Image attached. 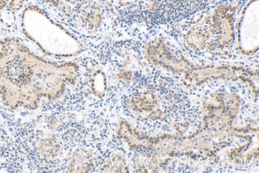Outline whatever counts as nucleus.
I'll use <instances>...</instances> for the list:
<instances>
[{
	"mask_svg": "<svg viewBox=\"0 0 259 173\" xmlns=\"http://www.w3.org/2000/svg\"><path fill=\"white\" fill-rule=\"evenodd\" d=\"M77 63L53 61L15 37L0 40V98L12 110H35L58 100L78 75Z\"/></svg>",
	"mask_w": 259,
	"mask_h": 173,
	"instance_id": "1",
	"label": "nucleus"
},
{
	"mask_svg": "<svg viewBox=\"0 0 259 173\" xmlns=\"http://www.w3.org/2000/svg\"><path fill=\"white\" fill-rule=\"evenodd\" d=\"M20 29L26 39L52 58L70 59L82 52L83 45L78 38L36 4L23 10Z\"/></svg>",
	"mask_w": 259,
	"mask_h": 173,
	"instance_id": "2",
	"label": "nucleus"
},
{
	"mask_svg": "<svg viewBox=\"0 0 259 173\" xmlns=\"http://www.w3.org/2000/svg\"><path fill=\"white\" fill-rule=\"evenodd\" d=\"M144 55L146 60L155 66L166 70L182 74L183 78L191 85H199L205 81L220 78L238 77L244 81L246 76L240 75L241 73H250L242 66H198L192 64L182 55H174L171 48L160 39L149 41L144 49Z\"/></svg>",
	"mask_w": 259,
	"mask_h": 173,
	"instance_id": "3",
	"label": "nucleus"
},
{
	"mask_svg": "<svg viewBox=\"0 0 259 173\" xmlns=\"http://www.w3.org/2000/svg\"><path fill=\"white\" fill-rule=\"evenodd\" d=\"M259 1L250 0L244 7L236 26L237 46L244 55L255 54L259 46Z\"/></svg>",
	"mask_w": 259,
	"mask_h": 173,
	"instance_id": "4",
	"label": "nucleus"
},
{
	"mask_svg": "<svg viewBox=\"0 0 259 173\" xmlns=\"http://www.w3.org/2000/svg\"><path fill=\"white\" fill-rule=\"evenodd\" d=\"M94 164L92 151L80 148L72 154L68 164V171L71 172H87L91 171Z\"/></svg>",
	"mask_w": 259,
	"mask_h": 173,
	"instance_id": "5",
	"label": "nucleus"
},
{
	"mask_svg": "<svg viewBox=\"0 0 259 173\" xmlns=\"http://www.w3.org/2000/svg\"><path fill=\"white\" fill-rule=\"evenodd\" d=\"M157 104L156 97L149 92H144L134 97L130 101V106L137 113H147L154 109Z\"/></svg>",
	"mask_w": 259,
	"mask_h": 173,
	"instance_id": "6",
	"label": "nucleus"
},
{
	"mask_svg": "<svg viewBox=\"0 0 259 173\" xmlns=\"http://www.w3.org/2000/svg\"><path fill=\"white\" fill-rule=\"evenodd\" d=\"M40 154L47 160L55 158L60 150V145L54 134H47L38 141Z\"/></svg>",
	"mask_w": 259,
	"mask_h": 173,
	"instance_id": "7",
	"label": "nucleus"
},
{
	"mask_svg": "<svg viewBox=\"0 0 259 173\" xmlns=\"http://www.w3.org/2000/svg\"><path fill=\"white\" fill-rule=\"evenodd\" d=\"M91 88L93 94L98 98H103L107 90V78L103 70H98L91 78Z\"/></svg>",
	"mask_w": 259,
	"mask_h": 173,
	"instance_id": "8",
	"label": "nucleus"
},
{
	"mask_svg": "<svg viewBox=\"0 0 259 173\" xmlns=\"http://www.w3.org/2000/svg\"><path fill=\"white\" fill-rule=\"evenodd\" d=\"M101 171L106 172H125L128 171V169L124 156L120 153H117L105 161Z\"/></svg>",
	"mask_w": 259,
	"mask_h": 173,
	"instance_id": "9",
	"label": "nucleus"
},
{
	"mask_svg": "<svg viewBox=\"0 0 259 173\" xmlns=\"http://www.w3.org/2000/svg\"><path fill=\"white\" fill-rule=\"evenodd\" d=\"M0 22L7 27H12L16 22L15 13L9 8H4L0 12Z\"/></svg>",
	"mask_w": 259,
	"mask_h": 173,
	"instance_id": "10",
	"label": "nucleus"
},
{
	"mask_svg": "<svg viewBox=\"0 0 259 173\" xmlns=\"http://www.w3.org/2000/svg\"><path fill=\"white\" fill-rule=\"evenodd\" d=\"M191 47H196L198 48L203 47L206 44V38L204 34L200 32H192L188 38Z\"/></svg>",
	"mask_w": 259,
	"mask_h": 173,
	"instance_id": "11",
	"label": "nucleus"
},
{
	"mask_svg": "<svg viewBox=\"0 0 259 173\" xmlns=\"http://www.w3.org/2000/svg\"><path fill=\"white\" fill-rule=\"evenodd\" d=\"M87 23L89 27H99L102 23V15L98 9L93 10L92 12L87 15Z\"/></svg>",
	"mask_w": 259,
	"mask_h": 173,
	"instance_id": "12",
	"label": "nucleus"
},
{
	"mask_svg": "<svg viewBox=\"0 0 259 173\" xmlns=\"http://www.w3.org/2000/svg\"><path fill=\"white\" fill-rule=\"evenodd\" d=\"M44 1L50 6L62 10V8H64L66 5L76 4L81 0H44Z\"/></svg>",
	"mask_w": 259,
	"mask_h": 173,
	"instance_id": "13",
	"label": "nucleus"
},
{
	"mask_svg": "<svg viewBox=\"0 0 259 173\" xmlns=\"http://www.w3.org/2000/svg\"><path fill=\"white\" fill-rule=\"evenodd\" d=\"M26 0H10L8 3V8L12 10V12H19L20 10L23 9Z\"/></svg>",
	"mask_w": 259,
	"mask_h": 173,
	"instance_id": "14",
	"label": "nucleus"
},
{
	"mask_svg": "<svg viewBox=\"0 0 259 173\" xmlns=\"http://www.w3.org/2000/svg\"><path fill=\"white\" fill-rule=\"evenodd\" d=\"M132 77H133V73L130 70H122L117 74L118 79L126 84H128L131 81Z\"/></svg>",
	"mask_w": 259,
	"mask_h": 173,
	"instance_id": "15",
	"label": "nucleus"
},
{
	"mask_svg": "<svg viewBox=\"0 0 259 173\" xmlns=\"http://www.w3.org/2000/svg\"><path fill=\"white\" fill-rule=\"evenodd\" d=\"M9 2L10 0H0V12H2L4 8H7Z\"/></svg>",
	"mask_w": 259,
	"mask_h": 173,
	"instance_id": "16",
	"label": "nucleus"
},
{
	"mask_svg": "<svg viewBox=\"0 0 259 173\" xmlns=\"http://www.w3.org/2000/svg\"><path fill=\"white\" fill-rule=\"evenodd\" d=\"M0 31H1V30H0Z\"/></svg>",
	"mask_w": 259,
	"mask_h": 173,
	"instance_id": "17",
	"label": "nucleus"
}]
</instances>
